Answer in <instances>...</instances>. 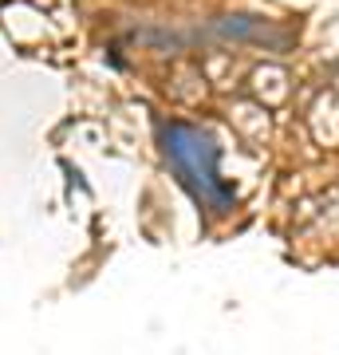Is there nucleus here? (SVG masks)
I'll list each match as a JSON object with an SVG mask.
<instances>
[{"label": "nucleus", "instance_id": "1", "mask_svg": "<svg viewBox=\"0 0 339 355\" xmlns=\"http://www.w3.org/2000/svg\"><path fill=\"white\" fill-rule=\"evenodd\" d=\"M162 150L177 182L189 190V198L205 209V214H229L233 209V190H229L221 174H217V146L214 139L198 127L186 123H170L162 127Z\"/></svg>", "mask_w": 339, "mask_h": 355}]
</instances>
